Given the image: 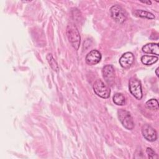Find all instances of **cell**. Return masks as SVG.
<instances>
[{"instance_id":"cell-15","label":"cell","mask_w":159,"mask_h":159,"mask_svg":"<svg viewBox=\"0 0 159 159\" xmlns=\"http://www.w3.org/2000/svg\"><path fill=\"white\" fill-rule=\"evenodd\" d=\"M145 106L148 109L157 110L158 109V102L155 99H151L146 102Z\"/></svg>"},{"instance_id":"cell-5","label":"cell","mask_w":159,"mask_h":159,"mask_svg":"<svg viewBox=\"0 0 159 159\" xmlns=\"http://www.w3.org/2000/svg\"><path fill=\"white\" fill-rule=\"evenodd\" d=\"M129 86L130 93L136 99L140 100L142 98V91L140 81L135 78H131L129 80Z\"/></svg>"},{"instance_id":"cell-13","label":"cell","mask_w":159,"mask_h":159,"mask_svg":"<svg viewBox=\"0 0 159 159\" xmlns=\"http://www.w3.org/2000/svg\"><path fill=\"white\" fill-rule=\"evenodd\" d=\"M113 101L117 105L122 106L125 103V99L122 94L116 93L113 96Z\"/></svg>"},{"instance_id":"cell-10","label":"cell","mask_w":159,"mask_h":159,"mask_svg":"<svg viewBox=\"0 0 159 159\" xmlns=\"http://www.w3.org/2000/svg\"><path fill=\"white\" fill-rule=\"evenodd\" d=\"M142 51L146 53L154 54L158 56L159 55L158 44L155 43H147L142 47Z\"/></svg>"},{"instance_id":"cell-14","label":"cell","mask_w":159,"mask_h":159,"mask_svg":"<svg viewBox=\"0 0 159 159\" xmlns=\"http://www.w3.org/2000/svg\"><path fill=\"white\" fill-rule=\"evenodd\" d=\"M47 60L50 66V67L53 69V71H58V66L55 59L53 58L52 55L51 53H48L47 55Z\"/></svg>"},{"instance_id":"cell-2","label":"cell","mask_w":159,"mask_h":159,"mask_svg":"<svg viewBox=\"0 0 159 159\" xmlns=\"http://www.w3.org/2000/svg\"><path fill=\"white\" fill-rule=\"evenodd\" d=\"M119 119L123 126L128 130H132L134 127V122L130 112L125 109L118 111Z\"/></svg>"},{"instance_id":"cell-12","label":"cell","mask_w":159,"mask_h":159,"mask_svg":"<svg viewBox=\"0 0 159 159\" xmlns=\"http://www.w3.org/2000/svg\"><path fill=\"white\" fill-rule=\"evenodd\" d=\"M134 14H135V16H136L137 17H140L147 18L148 19H155V16L152 13L146 11H143V10L137 9V10L134 11Z\"/></svg>"},{"instance_id":"cell-8","label":"cell","mask_w":159,"mask_h":159,"mask_svg":"<svg viewBox=\"0 0 159 159\" xmlns=\"http://www.w3.org/2000/svg\"><path fill=\"white\" fill-rule=\"evenodd\" d=\"M101 54L99 51L96 50H93L89 52L85 58L86 63L89 65H96L101 61Z\"/></svg>"},{"instance_id":"cell-6","label":"cell","mask_w":159,"mask_h":159,"mask_svg":"<svg viewBox=\"0 0 159 159\" xmlns=\"http://www.w3.org/2000/svg\"><path fill=\"white\" fill-rule=\"evenodd\" d=\"M102 76L106 82L109 85H112L114 83L115 72L113 66L111 65L104 66L102 70Z\"/></svg>"},{"instance_id":"cell-17","label":"cell","mask_w":159,"mask_h":159,"mask_svg":"<svg viewBox=\"0 0 159 159\" xmlns=\"http://www.w3.org/2000/svg\"><path fill=\"white\" fill-rule=\"evenodd\" d=\"M141 2H143V3H146V4H151V3H152V2L150 1H140Z\"/></svg>"},{"instance_id":"cell-16","label":"cell","mask_w":159,"mask_h":159,"mask_svg":"<svg viewBox=\"0 0 159 159\" xmlns=\"http://www.w3.org/2000/svg\"><path fill=\"white\" fill-rule=\"evenodd\" d=\"M146 152H147V154L148 155V157L149 158H158V155H157V153L154 152V150L152 148H150V147L147 148Z\"/></svg>"},{"instance_id":"cell-11","label":"cell","mask_w":159,"mask_h":159,"mask_svg":"<svg viewBox=\"0 0 159 159\" xmlns=\"http://www.w3.org/2000/svg\"><path fill=\"white\" fill-rule=\"evenodd\" d=\"M158 60L157 56L153 55H143L141 57V61L145 65H151L156 63Z\"/></svg>"},{"instance_id":"cell-9","label":"cell","mask_w":159,"mask_h":159,"mask_svg":"<svg viewBox=\"0 0 159 159\" xmlns=\"http://www.w3.org/2000/svg\"><path fill=\"white\" fill-rule=\"evenodd\" d=\"M134 61V56L131 52L124 53L119 59V63L124 68H129L131 66Z\"/></svg>"},{"instance_id":"cell-18","label":"cell","mask_w":159,"mask_h":159,"mask_svg":"<svg viewBox=\"0 0 159 159\" xmlns=\"http://www.w3.org/2000/svg\"><path fill=\"white\" fill-rule=\"evenodd\" d=\"M155 73H156V75H157V76H158L159 75V74H158V68H157L156 70H155Z\"/></svg>"},{"instance_id":"cell-4","label":"cell","mask_w":159,"mask_h":159,"mask_svg":"<svg viewBox=\"0 0 159 159\" xmlns=\"http://www.w3.org/2000/svg\"><path fill=\"white\" fill-rule=\"evenodd\" d=\"M110 14L112 18L119 24L123 23L127 19V16L124 9L119 5L116 4L110 9Z\"/></svg>"},{"instance_id":"cell-7","label":"cell","mask_w":159,"mask_h":159,"mask_svg":"<svg viewBox=\"0 0 159 159\" xmlns=\"http://www.w3.org/2000/svg\"><path fill=\"white\" fill-rule=\"evenodd\" d=\"M142 132L144 138L148 141L154 142L157 138L156 130L148 124H145L142 127Z\"/></svg>"},{"instance_id":"cell-1","label":"cell","mask_w":159,"mask_h":159,"mask_svg":"<svg viewBox=\"0 0 159 159\" xmlns=\"http://www.w3.org/2000/svg\"><path fill=\"white\" fill-rule=\"evenodd\" d=\"M66 34L69 42L75 50L79 48L80 45V35L78 30L73 24H69L66 28Z\"/></svg>"},{"instance_id":"cell-3","label":"cell","mask_w":159,"mask_h":159,"mask_svg":"<svg viewBox=\"0 0 159 159\" xmlns=\"http://www.w3.org/2000/svg\"><path fill=\"white\" fill-rule=\"evenodd\" d=\"M93 87L94 93L98 96L104 99H107L109 97L111 91L101 80H97L94 83Z\"/></svg>"}]
</instances>
